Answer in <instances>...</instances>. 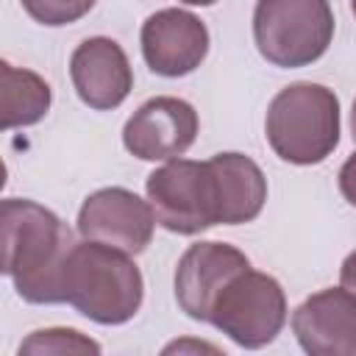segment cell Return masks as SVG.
Listing matches in <instances>:
<instances>
[{"mask_svg":"<svg viewBox=\"0 0 356 356\" xmlns=\"http://www.w3.org/2000/svg\"><path fill=\"white\" fill-rule=\"evenodd\" d=\"M3 273L28 303H64V264L75 248L67 222L28 197L0 203Z\"/></svg>","mask_w":356,"mask_h":356,"instance_id":"1","label":"cell"},{"mask_svg":"<svg viewBox=\"0 0 356 356\" xmlns=\"http://www.w3.org/2000/svg\"><path fill=\"white\" fill-rule=\"evenodd\" d=\"M64 303L100 325L128 323L145 298V281L131 253L83 239L64 264Z\"/></svg>","mask_w":356,"mask_h":356,"instance_id":"2","label":"cell"},{"mask_svg":"<svg viewBox=\"0 0 356 356\" xmlns=\"http://www.w3.org/2000/svg\"><path fill=\"white\" fill-rule=\"evenodd\" d=\"M264 134L278 159L320 164L339 145V97L323 83H289L270 100Z\"/></svg>","mask_w":356,"mask_h":356,"instance_id":"3","label":"cell"},{"mask_svg":"<svg viewBox=\"0 0 356 356\" xmlns=\"http://www.w3.org/2000/svg\"><path fill=\"white\" fill-rule=\"evenodd\" d=\"M253 39L264 61L284 70L314 64L334 39L328 0H256Z\"/></svg>","mask_w":356,"mask_h":356,"instance_id":"4","label":"cell"},{"mask_svg":"<svg viewBox=\"0 0 356 356\" xmlns=\"http://www.w3.org/2000/svg\"><path fill=\"white\" fill-rule=\"evenodd\" d=\"M145 192L156 222L172 234L192 236L222 222L220 178L211 159H170L147 175Z\"/></svg>","mask_w":356,"mask_h":356,"instance_id":"5","label":"cell"},{"mask_svg":"<svg viewBox=\"0 0 356 356\" xmlns=\"http://www.w3.org/2000/svg\"><path fill=\"white\" fill-rule=\"evenodd\" d=\"M209 323L239 348H264L286 323V295L273 275L248 267L217 295Z\"/></svg>","mask_w":356,"mask_h":356,"instance_id":"6","label":"cell"},{"mask_svg":"<svg viewBox=\"0 0 356 356\" xmlns=\"http://www.w3.org/2000/svg\"><path fill=\"white\" fill-rule=\"evenodd\" d=\"M156 228V214L147 200L125 186H103L92 192L78 211V234L92 242L120 248L131 256L142 253Z\"/></svg>","mask_w":356,"mask_h":356,"instance_id":"7","label":"cell"},{"mask_svg":"<svg viewBox=\"0 0 356 356\" xmlns=\"http://www.w3.org/2000/svg\"><path fill=\"white\" fill-rule=\"evenodd\" d=\"M197 136V111L181 97H150L122 128V145L142 161H170L184 156Z\"/></svg>","mask_w":356,"mask_h":356,"instance_id":"8","label":"cell"},{"mask_svg":"<svg viewBox=\"0 0 356 356\" xmlns=\"http://www.w3.org/2000/svg\"><path fill=\"white\" fill-rule=\"evenodd\" d=\"M248 256L228 242H195L184 250L175 267V300L192 320L209 323L211 306L225 284L248 270Z\"/></svg>","mask_w":356,"mask_h":356,"instance_id":"9","label":"cell"},{"mask_svg":"<svg viewBox=\"0 0 356 356\" xmlns=\"http://www.w3.org/2000/svg\"><path fill=\"white\" fill-rule=\"evenodd\" d=\"M145 64L164 78L195 72L209 53V28L200 17L184 8H161L142 22Z\"/></svg>","mask_w":356,"mask_h":356,"instance_id":"10","label":"cell"},{"mask_svg":"<svg viewBox=\"0 0 356 356\" xmlns=\"http://www.w3.org/2000/svg\"><path fill=\"white\" fill-rule=\"evenodd\" d=\"M292 331L312 356H356V295L328 286L292 312Z\"/></svg>","mask_w":356,"mask_h":356,"instance_id":"11","label":"cell"},{"mask_svg":"<svg viewBox=\"0 0 356 356\" xmlns=\"http://www.w3.org/2000/svg\"><path fill=\"white\" fill-rule=\"evenodd\" d=\"M70 78L78 97L95 111L117 108L134 89V70L125 50L108 36L83 39L70 56Z\"/></svg>","mask_w":356,"mask_h":356,"instance_id":"12","label":"cell"},{"mask_svg":"<svg viewBox=\"0 0 356 356\" xmlns=\"http://www.w3.org/2000/svg\"><path fill=\"white\" fill-rule=\"evenodd\" d=\"M211 164L220 178L222 225H242L261 214L267 200V178L245 153H217Z\"/></svg>","mask_w":356,"mask_h":356,"instance_id":"13","label":"cell"},{"mask_svg":"<svg viewBox=\"0 0 356 356\" xmlns=\"http://www.w3.org/2000/svg\"><path fill=\"white\" fill-rule=\"evenodd\" d=\"M3 72V128H25L39 122L50 111L53 92L42 75L11 61L0 64Z\"/></svg>","mask_w":356,"mask_h":356,"instance_id":"14","label":"cell"},{"mask_svg":"<svg viewBox=\"0 0 356 356\" xmlns=\"http://www.w3.org/2000/svg\"><path fill=\"white\" fill-rule=\"evenodd\" d=\"M103 348L75 328H42L19 342L22 353H100Z\"/></svg>","mask_w":356,"mask_h":356,"instance_id":"15","label":"cell"},{"mask_svg":"<svg viewBox=\"0 0 356 356\" xmlns=\"http://www.w3.org/2000/svg\"><path fill=\"white\" fill-rule=\"evenodd\" d=\"M31 19L47 28H61L86 17L97 0H19Z\"/></svg>","mask_w":356,"mask_h":356,"instance_id":"16","label":"cell"},{"mask_svg":"<svg viewBox=\"0 0 356 356\" xmlns=\"http://www.w3.org/2000/svg\"><path fill=\"white\" fill-rule=\"evenodd\" d=\"M339 192L350 206H356V153H350L339 167Z\"/></svg>","mask_w":356,"mask_h":356,"instance_id":"17","label":"cell"},{"mask_svg":"<svg viewBox=\"0 0 356 356\" xmlns=\"http://www.w3.org/2000/svg\"><path fill=\"white\" fill-rule=\"evenodd\" d=\"M339 284L356 295V250L345 256V261L339 267Z\"/></svg>","mask_w":356,"mask_h":356,"instance_id":"18","label":"cell"},{"mask_svg":"<svg viewBox=\"0 0 356 356\" xmlns=\"http://www.w3.org/2000/svg\"><path fill=\"white\" fill-rule=\"evenodd\" d=\"M181 3H186V6H214L217 0H181Z\"/></svg>","mask_w":356,"mask_h":356,"instance_id":"19","label":"cell"},{"mask_svg":"<svg viewBox=\"0 0 356 356\" xmlns=\"http://www.w3.org/2000/svg\"><path fill=\"white\" fill-rule=\"evenodd\" d=\"M350 125H353V139H356V100H353V114H350Z\"/></svg>","mask_w":356,"mask_h":356,"instance_id":"20","label":"cell"},{"mask_svg":"<svg viewBox=\"0 0 356 356\" xmlns=\"http://www.w3.org/2000/svg\"><path fill=\"white\" fill-rule=\"evenodd\" d=\"M350 8H353V17H356V0H350Z\"/></svg>","mask_w":356,"mask_h":356,"instance_id":"21","label":"cell"}]
</instances>
